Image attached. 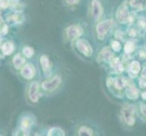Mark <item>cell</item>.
Masks as SVG:
<instances>
[{
  "mask_svg": "<svg viewBox=\"0 0 146 136\" xmlns=\"http://www.w3.org/2000/svg\"><path fill=\"white\" fill-rule=\"evenodd\" d=\"M39 88L40 84L37 81H33L27 85L26 91V98L29 103L36 104L39 102Z\"/></svg>",
  "mask_w": 146,
  "mask_h": 136,
  "instance_id": "cell-1",
  "label": "cell"
},
{
  "mask_svg": "<svg viewBox=\"0 0 146 136\" xmlns=\"http://www.w3.org/2000/svg\"><path fill=\"white\" fill-rule=\"evenodd\" d=\"M62 83V78L60 75H54L51 79H48L46 81H44L41 84L42 89L46 93H53L60 86Z\"/></svg>",
  "mask_w": 146,
  "mask_h": 136,
  "instance_id": "cell-2",
  "label": "cell"
},
{
  "mask_svg": "<svg viewBox=\"0 0 146 136\" xmlns=\"http://www.w3.org/2000/svg\"><path fill=\"white\" fill-rule=\"evenodd\" d=\"M113 20L112 19H108V20H104V21L101 22L100 24L97 25L96 27V32H97V36L100 40H103L105 36V34L108 33V31L113 27Z\"/></svg>",
  "mask_w": 146,
  "mask_h": 136,
  "instance_id": "cell-3",
  "label": "cell"
},
{
  "mask_svg": "<svg viewBox=\"0 0 146 136\" xmlns=\"http://www.w3.org/2000/svg\"><path fill=\"white\" fill-rule=\"evenodd\" d=\"M36 73V69L35 67V65L32 64H26L24 66L19 70V74L21 75V77L25 80L30 81L32 80Z\"/></svg>",
  "mask_w": 146,
  "mask_h": 136,
  "instance_id": "cell-4",
  "label": "cell"
},
{
  "mask_svg": "<svg viewBox=\"0 0 146 136\" xmlns=\"http://www.w3.org/2000/svg\"><path fill=\"white\" fill-rule=\"evenodd\" d=\"M122 114L124 122L126 123L128 125L132 126V125L134 124L135 119H134V107L133 105H129L126 104L123 107V111H122Z\"/></svg>",
  "mask_w": 146,
  "mask_h": 136,
  "instance_id": "cell-5",
  "label": "cell"
},
{
  "mask_svg": "<svg viewBox=\"0 0 146 136\" xmlns=\"http://www.w3.org/2000/svg\"><path fill=\"white\" fill-rule=\"evenodd\" d=\"M76 47L79 50L80 53H82L84 55L87 57H90L93 54V48L91 44L85 39H80L76 42Z\"/></svg>",
  "mask_w": 146,
  "mask_h": 136,
  "instance_id": "cell-6",
  "label": "cell"
},
{
  "mask_svg": "<svg viewBox=\"0 0 146 136\" xmlns=\"http://www.w3.org/2000/svg\"><path fill=\"white\" fill-rule=\"evenodd\" d=\"M83 34L82 27L78 25H73L66 29V36L69 40H74Z\"/></svg>",
  "mask_w": 146,
  "mask_h": 136,
  "instance_id": "cell-7",
  "label": "cell"
},
{
  "mask_svg": "<svg viewBox=\"0 0 146 136\" xmlns=\"http://www.w3.org/2000/svg\"><path fill=\"white\" fill-rule=\"evenodd\" d=\"M11 64H12V66L15 70L19 71V70L26 64V57L24 56L23 54L17 53V54H15L14 57L12 58Z\"/></svg>",
  "mask_w": 146,
  "mask_h": 136,
  "instance_id": "cell-8",
  "label": "cell"
},
{
  "mask_svg": "<svg viewBox=\"0 0 146 136\" xmlns=\"http://www.w3.org/2000/svg\"><path fill=\"white\" fill-rule=\"evenodd\" d=\"M116 17L118 22L121 24H123L124 22H126L129 19V13H128V9L126 7V4H123L122 6L119 7V9L116 12Z\"/></svg>",
  "mask_w": 146,
  "mask_h": 136,
  "instance_id": "cell-9",
  "label": "cell"
},
{
  "mask_svg": "<svg viewBox=\"0 0 146 136\" xmlns=\"http://www.w3.org/2000/svg\"><path fill=\"white\" fill-rule=\"evenodd\" d=\"M40 64H41L42 70L44 74L49 76L50 73H51V63H50V59L47 55L43 54L40 56Z\"/></svg>",
  "mask_w": 146,
  "mask_h": 136,
  "instance_id": "cell-10",
  "label": "cell"
},
{
  "mask_svg": "<svg viewBox=\"0 0 146 136\" xmlns=\"http://www.w3.org/2000/svg\"><path fill=\"white\" fill-rule=\"evenodd\" d=\"M103 7L98 0H94L92 2V14L94 19H99L103 14Z\"/></svg>",
  "mask_w": 146,
  "mask_h": 136,
  "instance_id": "cell-11",
  "label": "cell"
},
{
  "mask_svg": "<svg viewBox=\"0 0 146 136\" xmlns=\"http://www.w3.org/2000/svg\"><path fill=\"white\" fill-rule=\"evenodd\" d=\"M34 125V121L29 116H23L19 121V128H21L25 131H28L32 128Z\"/></svg>",
  "mask_w": 146,
  "mask_h": 136,
  "instance_id": "cell-12",
  "label": "cell"
},
{
  "mask_svg": "<svg viewBox=\"0 0 146 136\" xmlns=\"http://www.w3.org/2000/svg\"><path fill=\"white\" fill-rule=\"evenodd\" d=\"M113 57V53L111 52L109 47H104L103 50H101V52L98 55L99 61H111V59Z\"/></svg>",
  "mask_w": 146,
  "mask_h": 136,
  "instance_id": "cell-13",
  "label": "cell"
},
{
  "mask_svg": "<svg viewBox=\"0 0 146 136\" xmlns=\"http://www.w3.org/2000/svg\"><path fill=\"white\" fill-rule=\"evenodd\" d=\"M1 51L4 55H11L15 51V44L12 42H6L2 44Z\"/></svg>",
  "mask_w": 146,
  "mask_h": 136,
  "instance_id": "cell-14",
  "label": "cell"
},
{
  "mask_svg": "<svg viewBox=\"0 0 146 136\" xmlns=\"http://www.w3.org/2000/svg\"><path fill=\"white\" fill-rule=\"evenodd\" d=\"M125 94H126V96L129 99H132V100L137 99L138 96H139V92H138L137 88L133 84L129 85V87L126 89V92H125Z\"/></svg>",
  "mask_w": 146,
  "mask_h": 136,
  "instance_id": "cell-15",
  "label": "cell"
},
{
  "mask_svg": "<svg viewBox=\"0 0 146 136\" xmlns=\"http://www.w3.org/2000/svg\"><path fill=\"white\" fill-rule=\"evenodd\" d=\"M140 70H141L140 63L137 62V61L132 62L130 64V70H129L130 76H132V74H133V78L136 77V74H138V73L140 72Z\"/></svg>",
  "mask_w": 146,
  "mask_h": 136,
  "instance_id": "cell-16",
  "label": "cell"
},
{
  "mask_svg": "<svg viewBox=\"0 0 146 136\" xmlns=\"http://www.w3.org/2000/svg\"><path fill=\"white\" fill-rule=\"evenodd\" d=\"M48 136H64V132L59 127H53L48 131Z\"/></svg>",
  "mask_w": 146,
  "mask_h": 136,
  "instance_id": "cell-17",
  "label": "cell"
},
{
  "mask_svg": "<svg viewBox=\"0 0 146 136\" xmlns=\"http://www.w3.org/2000/svg\"><path fill=\"white\" fill-rule=\"evenodd\" d=\"M22 54L26 58H31V57H33L35 51L32 47L28 46V45H26V46H24L22 49Z\"/></svg>",
  "mask_w": 146,
  "mask_h": 136,
  "instance_id": "cell-18",
  "label": "cell"
},
{
  "mask_svg": "<svg viewBox=\"0 0 146 136\" xmlns=\"http://www.w3.org/2000/svg\"><path fill=\"white\" fill-rule=\"evenodd\" d=\"M9 19L11 20V21H12L13 23H16V24H22V23L24 22L25 17H24L23 15L17 13V14L13 15V16H10V18H9Z\"/></svg>",
  "mask_w": 146,
  "mask_h": 136,
  "instance_id": "cell-19",
  "label": "cell"
},
{
  "mask_svg": "<svg viewBox=\"0 0 146 136\" xmlns=\"http://www.w3.org/2000/svg\"><path fill=\"white\" fill-rule=\"evenodd\" d=\"M94 134V132L92 129H90L86 126H83L79 129L78 131V135H86V136H91Z\"/></svg>",
  "mask_w": 146,
  "mask_h": 136,
  "instance_id": "cell-20",
  "label": "cell"
},
{
  "mask_svg": "<svg viewBox=\"0 0 146 136\" xmlns=\"http://www.w3.org/2000/svg\"><path fill=\"white\" fill-rule=\"evenodd\" d=\"M134 49H135V44L133 42H132V41L126 42V44H125V45H124V52L125 53L131 54L132 52L134 51Z\"/></svg>",
  "mask_w": 146,
  "mask_h": 136,
  "instance_id": "cell-21",
  "label": "cell"
},
{
  "mask_svg": "<svg viewBox=\"0 0 146 136\" xmlns=\"http://www.w3.org/2000/svg\"><path fill=\"white\" fill-rule=\"evenodd\" d=\"M112 48L115 52H119L121 50V44L118 41H113L112 42Z\"/></svg>",
  "mask_w": 146,
  "mask_h": 136,
  "instance_id": "cell-22",
  "label": "cell"
},
{
  "mask_svg": "<svg viewBox=\"0 0 146 136\" xmlns=\"http://www.w3.org/2000/svg\"><path fill=\"white\" fill-rule=\"evenodd\" d=\"M110 64H111V65H112L113 67H117V66H119L120 65V64H119V59L118 58H112L111 59V61H110Z\"/></svg>",
  "mask_w": 146,
  "mask_h": 136,
  "instance_id": "cell-23",
  "label": "cell"
},
{
  "mask_svg": "<svg viewBox=\"0 0 146 136\" xmlns=\"http://www.w3.org/2000/svg\"><path fill=\"white\" fill-rule=\"evenodd\" d=\"M138 24H139V26L141 27L145 28L146 27V20H145V18H141L138 21Z\"/></svg>",
  "mask_w": 146,
  "mask_h": 136,
  "instance_id": "cell-24",
  "label": "cell"
},
{
  "mask_svg": "<svg viewBox=\"0 0 146 136\" xmlns=\"http://www.w3.org/2000/svg\"><path fill=\"white\" fill-rule=\"evenodd\" d=\"M140 109H141V112H142V113L144 115V117L146 118V104L144 103H142L140 106Z\"/></svg>",
  "mask_w": 146,
  "mask_h": 136,
  "instance_id": "cell-25",
  "label": "cell"
},
{
  "mask_svg": "<svg viewBox=\"0 0 146 136\" xmlns=\"http://www.w3.org/2000/svg\"><path fill=\"white\" fill-rule=\"evenodd\" d=\"M139 84H140V87H141V88H144V87H146V79H144V78L142 77V78L140 79Z\"/></svg>",
  "mask_w": 146,
  "mask_h": 136,
  "instance_id": "cell-26",
  "label": "cell"
},
{
  "mask_svg": "<svg viewBox=\"0 0 146 136\" xmlns=\"http://www.w3.org/2000/svg\"><path fill=\"white\" fill-rule=\"evenodd\" d=\"M65 1L70 6H73V5H76L79 2V0H65Z\"/></svg>",
  "mask_w": 146,
  "mask_h": 136,
  "instance_id": "cell-27",
  "label": "cell"
},
{
  "mask_svg": "<svg viewBox=\"0 0 146 136\" xmlns=\"http://www.w3.org/2000/svg\"><path fill=\"white\" fill-rule=\"evenodd\" d=\"M142 97H143V100H145V101H146V92H143V93L142 94Z\"/></svg>",
  "mask_w": 146,
  "mask_h": 136,
  "instance_id": "cell-28",
  "label": "cell"
}]
</instances>
